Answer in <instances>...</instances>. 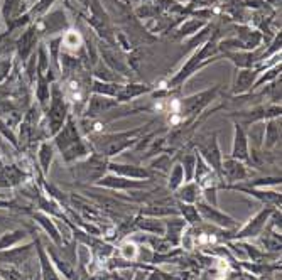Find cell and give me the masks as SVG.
Segmentation results:
<instances>
[{"label":"cell","mask_w":282,"mask_h":280,"mask_svg":"<svg viewBox=\"0 0 282 280\" xmlns=\"http://www.w3.org/2000/svg\"><path fill=\"white\" fill-rule=\"evenodd\" d=\"M183 213L186 214V218L191 221V223H196L199 221V216H198V211L191 206H183Z\"/></svg>","instance_id":"cell-4"},{"label":"cell","mask_w":282,"mask_h":280,"mask_svg":"<svg viewBox=\"0 0 282 280\" xmlns=\"http://www.w3.org/2000/svg\"><path fill=\"white\" fill-rule=\"evenodd\" d=\"M227 172L230 179H238V177H244V169H241V166L235 164V162H228L227 164Z\"/></svg>","instance_id":"cell-3"},{"label":"cell","mask_w":282,"mask_h":280,"mask_svg":"<svg viewBox=\"0 0 282 280\" xmlns=\"http://www.w3.org/2000/svg\"><path fill=\"white\" fill-rule=\"evenodd\" d=\"M199 209L203 211L206 218H210L211 221H215V223H218V225H221V226H232L233 225V219H230L228 216H225V214H220L218 211H215V209H210L208 206H205V204H201Z\"/></svg>","instance_id":"cell-2"},{"label":"cell","mask_w":282,"mask_h":280,"mask_svg":"<svg viewBox=\"0 0 282 280\" xmlns=\"http://www.w3.org/2000/svg\"><path fill=\"white\" fill-rule=\"evenodd\" d=\"M267 214H269V211H264V213H260L258 216L252 221V223L247 226V228L240 233V235H237L238 238H244V236H255L258 231H260V228L264 226V223H266V219H267Z\"/></svg>","instance_id":"cell-1"}]
</instances>
